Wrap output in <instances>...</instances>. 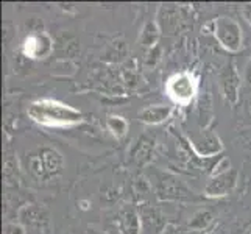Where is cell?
Returning a JSON list of instances; mask_svg holds the SVG:
<instances>
[{
	"instance_id": "cell-8",
	"label": "cell",
	"mask_w": 251,
	"mask_h": 234,
	"mask_svg": "<svg viewBox=\"0 0 251 234\" xmlns=\"http://www.w3.org/2000/svg\"><path fill=\"white\" fill-rule=\"evenodd\" d=\"M36 155L41 159L42 167H44L46 180L51 178V177H56L63 172L64 161H63L61 153H59L58 150L50 149V147H42V149H39L36 152Z\"/></svg>"
},
{
	"instance_id": "cell-4",
	"label": "cell",
	"mask_w": 251,
	"mask_h": 234,
	"mask_svg": "<svg viewBox=\"0 0 251 234\" xmlns=\"http://www.w3.org/2000/svg\"><path fill=\"white\" fill-rule=\"evenodd\" d=\"M239 181V172L236 169H229L223 173L212 175L209 183L204 186V195L211 198H220L231 194L236 189Z\"/></svg>"
},
{
	"instance_id": "cell-21",
	"label": "cell",
	"mask_w": 251,
	"mask_h": 234,
	"mask_svg": "<svg viewBox=\"0 0 251 234\" xmlns=\"http://www.w3.org/2000/svg\"><path fill=\"white\" fill-rule=\"evenodd\" d=\"M247 81L251 86V63L248 64V69H247Z\"/></svg>"
},
{
	"instance_id": "cell-1",
	"label": "cell",
	"mask_w": 251,
	"mask_h": 234,
	"mask_svg": "<svg viewBox=\"0 0 251 234\" xmlns=\"http://www.w3.org/2000/svg\"><path fill=\"white\" fill-rule=\"evenodd\" d=\"M28 117L39 125L51 128H67L83 122V112L53 99H41L30 103Z\"/></svg>"
},
{
	"instance_id": "cell-22",
	"label": "cell",
	"mask_w": 251,
	"mask_h": 234,
	"mask_svg": "<svg viewBox=\"0 0 251 234\" xmlns=\"http://www.w3.org/2000/svg\"><path fill=\"white\" fill-rule=\"evenodd\" d=\"M242 234H251V223L248 225V227L244 230V233H242Z\"/></svg>"
},
{
	"instance_id": "cell-2",
	"label": "cell",
	"mask_w": 251,
	"mask_h": 234,
	"mask_svg": "<svg viewBox=\"0 0 251 234\" xmlns=\"http://www.w3.org/2000/svg\"><path fill=\"white\" fill-rule=\"evenodd\" d=\"M166 92L169 99L178 105H189L198 92V80L190 72L173 74L166 83Z\"/></svg>"
},
{
	"instance_id": "cell-12",
	"label": "cell",
	"mask_w": 251,
	"mask_h": 234,
	"mask_svg": "<svg viewBox=\"0 0 251 234\" xmlns=\"http://www.w3.org/2000/svg\"><path fill=\"white\" fill-rule=\"evenodd\" d=\"M120 233L122 234L141 233V219L134 209H125L120 214Z\"/></svg>"
},
{
	"instance_id": "cell-11",
	"label": "cell",
	"mask_w": 251,
	"mask_h": 234,
	"mask_svg": "<svg viewBox=\"0 0 251 234\" xmlns=\"http://www.w3.org/2000/svg\"><path fill=\"white\" fill-rule=\"evenodd\" d=\"M159 27L154 21H147L144 24V27L139 33V44L147 47V49H153L158 46V39H159Z\"/></svg>"
},
{
	"instance_id": "cell-10",
	"label": "cell",
	"mask_w": 251,
	"mask_h": 234,
	"mask_svg": "<svg viewBox=\"0 0 251 234\" xmlns=\"http://www.w3.org/2000/svg\"><path fill=\"white\" fill-rule=\"evenodd\" d=\"M189 194L192 195V192H189L187 187L181 183V181L175 177H166L161 180L159 183V197L167 198V200H179V198L189 197Z\"/></svg>"
},
{
	"instance_id": "cell-20",
	"label": "cell",
	"mask_w": 251,
	"mask_h": 234,
	"mask_svg": "<svg viewBox=\"0 0 251 234\" xmlns=\"http://www.w3.org/2000/svg\"><path fill=\"white\" fill-rule=\"evenodd\" d=\"M240 14L247 21V24L251 27V3H245L240 6Z\"/></svg>"
},
{
	"instance_id": "cell-7",
	"label": "cell",
	"mask_w": 251,
	"mask_h": 234,
	"mask_svg": "<svg viewBox=\"0 0 251 234\" xmlns=\"http://www.w3.org/2000/svg\"><path fill=\"white\" fill-rule=\"evenodd\" d=\"M220 89L225 100L229 105L234 106L239 102V91H240V75L237 72V67L234 61H231L226 67L223 69L220 77Z\"/></svg>"
},
{
	"instance_id": "cell-17",
	"label": "cell",
	"mask_w": 251,
	"mask_h": 234,
	"mask_svg": "<svg viewBox=\"0 0 251 234\" xmlns=\"http://www.w3.org/2000/svg\"><path fill=\"white\" fill-rule=\"evenodd\" d=\"M161 55H162V49L159 46L150 49L149 52H147V55H145V64L150 66V67L156 66V63L161 59Z\"/></svg>"
},
{
	"instance_id": "cell-18",
	"label": "cell",
	"mask_w": 251,
	"mask_h": 234,
	"mask_svg": "<svg viewBox=\"0 0 251 234\" xmlns=\"http://www.w3.org/2000/svg\"><path fill=\"white\" fill-rule=\"evenodd\" d=\"M3 234H27L21 223H6L3 228Z\"/></svg>"
},
{
	"instance_id": "cell-15",
	"label": "cell",
	"mask_w": 251,
	"mask_h": 234,
	"mask_svg": "<svg viewBox=\"0 0 251 234\" xmlns=\"http://www.w3.org/2000/svg\"><path fill=\"white\" fill-rule=\"evenodd\" d=\"M106 127L111 131V134H114L116 137H124L128 133V122L126 119L122 116H116L112 114L106 119Z\"/></svg>"
},
{
	"instance_id": "cell-16",
	"label": "cell",
	"mask_w": 251,
	"mask_h": 234,
	"mask_svg": "<svg viewBox=\"0 0 251 234\" xmlns=\"http://www.w3.org/2000/svg\"><path fill=\"white\" fill-rule=\"evenodd\" d=\"M209 99H211V95L206 94L204 97L200 100V103H198V112H200V125L203 128H206L207 125L211 124V120H212V100L206 105V102L209 100Z\"/></svg>"
},
{
	"instance_id": "cell-3",
	"label": "cell",
	"mask_w": 251,
	"mask_h": 234,
	"mask_svg": "<svg viewBox=\"0 0 251 234\" xmlns=\"http://www.w3.org/2000/svg\"><path fill=\"white\" fill-rule=\"evenodd\" d=\"M212 33L219 44L231 53H236L242 49V41H244L242 27L231 17H217L212 21Z\"/></svg>"
},
{
	"instance_id": "cell-19",
	"label": "cell",
	"mask_w": 251,
	"mask_h": 234,
	"mask_svg": "<svg viewBox=\"0 0 251 234\" xmlns=\"http://www.w3.org/2000/svg\"><path fill=\"white\" fill-rule=\"evenodd\" d=\"M134 186H136V192H141V194H145V192H149V190H150L149 181H147L145 178H142V177L134 181Z\"/></svg>"
},
{
	"instance_id": "cell-14",
	"label": "cell",
	"mask_w": 251,
	"mask_h": 234,
	"mask_svg": "<svg viewBox=\"0 0 251 234\" xmlns=\"http://www.w3.org/2000/svg\"><path fill=\"white\" fill-rule=\"evenodd\" d=\"M214 222V214L209 209H198L192 214V217L189 220V228L194 231H201L206 230L209 225Z\"/></svg>"
},
{
	"instance_id": "cell-6",
	"label": "cell",
	"mask_w": 251,
	"mask_h": 234,
	"mask_svg": "<svg viewBox=\"0 0 251 234\" xmlns=\"http://www.w3.org/2000/svg\"><path fill=\"white\" fill-rule=\"evenodd\" d=\"M189 142L192 150L200 156V158H211V156L217 155L223 150V144L217 133L211 131V130H204V131L197 137H189Z\"/></svg>"
},
{
	"instance_id": "cell-9",
	"label": "cell",
	"mask_w": 251,
	"mask_h": 234,
	"mask_svg": "<svg viewBox=\"0 0 251 234\" xmlns=\"http://www.w3.org/2000/svg\"><path fill=\"white\" fill-rule=\"evenodd\" d=\"M173 108L169 105H150L141 109L139 122L145 125H159L164 124L172 116Z\"/></svg>"
},
{
	"instance_id": "cell-13",
	"label": "cell",
	"mask_w": 251,
	"mask_h": 234,
	"mask_svg": "<svg viewBox=\"0 0 251 234\" xmlns=\"http://www.w3.org/2000/svg\"><path fill=\"white\" fill-rule=\"evenodd\" d=\"M153 141L147 139V137H141L137 144L134 145L133 149V159L137 162V164H145L149 162L150 158H151V152H153Z\"/></svg>"
},
{
	"instance_id": "cell-5",
	"label": "cell",
	"mask_w": 251,
	"mask_h": 234,
	"mask_svg": "<svg viewBox=\"0 0 251 234\" xmlns=\"http://www.w3.org/2000/svg\"><path fill=\"white\" fill-rule=\"evenodd\" d=\"M51 50H53V41H51V38L46 31L28 34V36L24 39V44H22L24 55L31 59L46 58L51 53Z\"/></svg>"
}]
</instances>
